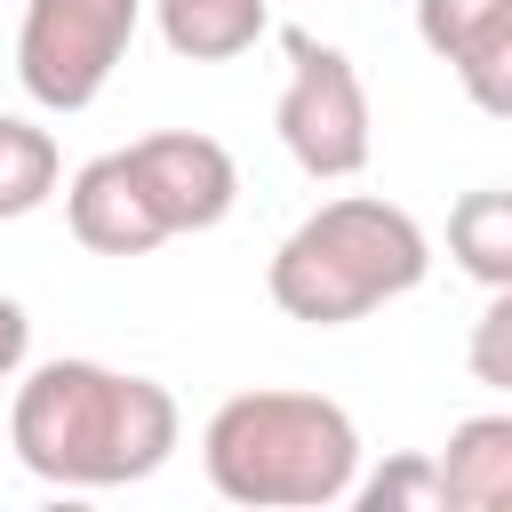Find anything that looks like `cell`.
<instances>
[{
	"mask_svg": "<svg viewBox=\"0 0 512 512\" xmlns=\"http://www.w3.org/2000/svg\"><path fill=\"white\" fill-rule=\"evenodd\" d=\"M128 160H136V176H144V192H152L168 240H176V232H216V224L232 216V200H240V168H232V152H224L216 136H200V128L136 136Z\"/></svg>",
	"mask_w": 512,
	"mask_h": 512,
	"instance_id": "obj_6",
	"label": "cell"
},
{
	"mask_svg": "<svg viewBox=\"0 0 512 512\" xmlns=\"http://www.w3.org/2000/svg\"><path fill=\"white\" fill-rule=\"evenodd\" d=\"M432 272V232L384 200V192H336L320 200L264 264V296L304 320V328H352L376 304L424 288Z\"/></svg>",
	"mask_w": 512,
	"mask_h": 512,
	"instance_id": "obj_3",
	"label": "cell"
},
{
	"mask_svg": "<svg viewBox=\"0 0 512 512\" xmlns=\"http://www.w3.org/2000/svg\"><path fill=\"white\" fill-rule=\"evenodd\" d=\"M136 24H144V0H24V24H16L24 96L40 112H88L128 64Z\"/></svg>",
	"mask_w": 512,
	"mask_h": 512,
	"instance_id": "obj_5",
	"label": "cell"
},
{
	"mask_svg": "<svg viewBox=\"0 0 512 512\" xmlns=\"http://www.w3.org/2000/svg\"><path fill=\"white\" fill-rule=\"evenodd\" d=\"M448 256H456L464 280L512 288V192L504 184H480L448 208Z\"/></svg>",
	"mask_w": 512,
	"mask_h": 512,
	"instance_id": "obj_10",
	"label": "cell"
},
{
	"mask_svg": "<svg viewBox=\"0 0 512 512\" xmlns=\"http://www.w3.org/2000/svg\"><path fill=\"white\" fill-rule=\"evenodd\" d=\"M448 512H512V408L464 416L440 448Z\"/></svg>",
	"mask_w": 512,
	"mask_h": 512,
	"instance_id": "obj_8",
	"label": "cell"
},
{
	"mask_svg": "<svg viewBox=\"0 0 512 512\" xmlns=\"http://www.w3.org/2000/svg\"><path fill=\"white\" fill-rule=\"evenodd\" d=\"M160 8V40L184 56V64H232L264 40L272 8L264 0H152Z\"/></svg>",
	"mask_w": 512,
	"mask_h": 512,
	"instance_id": "obj_9",
	"label": "cell"
},
{
	"mask_svg": "<svg viewBox=\"0 0 512 512\" xmlns=\"http://www.w3.org/2000/svg\"><path fill=\"white\" fill-rule=\"evenodd\" d=\"M8 440L16 464L48 488H128L176 456L184 408L160 376L104 360H40L16 384Z\"/></svg>",
	"mask_w": 512,
	"mask_h": 512,
	"instance_id": "obj_1",
	"label": "cell"
},
{
	"mask_svg": "<svg viewBox=\"0 0 512 512\" xmlns=\"http://www.w3.org/2000/svg\"><path fill=\"white\" fill-rule=\"evenodd\" d=\"M456 80H464V96H472L488 120H512V16L456 64Z\"/></svg>",
	"mask_w": 512,
	"mask_h": 512,
	"instance_id": "obj_15",
	"label": "cell"
},
{
	"mask_svg": "<svg viewBox=\"0 0 512 512\" xmlns=\"http://www.w3.org/2000/svg\"><path fill=\"white\" fill-rule=\"evenodd\" d=\"M280 48H288V88H280L272 128H280L288 160L312 184L360 176L368 152H376V112H368L360 64L344 48H328V40H312V32H280Z\"/></svg>",
	"mask_w": 512,
	"mask_h": 512,
	"instance_id": "obj_4",
	"label": "cell"
},
{
	"mask_svg": "<svg viewBox=\"0 0 512 512\" xmlns=\"http://www.w3.org/2000/svg\"><path fill=\"white\" fill-rule=\"evenodd\" d=\"M64 224H72V240H80L88 256H152V248L168 240V224H160V208H152L128 144L72 168V184H64Z\"/></svg>",
	"mask_w": 512,
	"mask_h": 512,
	"instance_id": "obj_7",
	"label": "cell"
},
{
	"mask_svg": "<svg viewBox=\"0 0 512 512\" xmlns=\"http://www.w3.org/2000/svg\"><path fill=\"white\" fill-rule=\"evenodd\" d=\"M504 16H512V0H416V40L456 72Z\"/></svg>",
	"mask_w": 512,
	"mask_h": 512,
	"instance_id": "obj_12",
	"label": "cell"
},
{
	"mask_svg": "<svg viewBox=\"0 0 512 512\" xmlns=\"http://www.w3.org/2000/svg\"><path fill=\"white\" fill-rule=\"evenodd\" d=\"M200 472L224 504L256 512H320L344 504L360 480V424L328 392H232L200 424Z\"/></svg>",
	"mask_w": 512,
	"mask_h": 512,
	"instance_id": "obj_2",
	"label": "cell"
},
{
	"mask_svg": "<svg viewBox=\"0 0 512 512\" xmlns=\"http://www.w3.org/2000/svg\"><path fill=\"white\" fill-rule=\"evenodd\" d=\"M56 184H64V152H56V136H48L40 120H24V112H0V224L48 208Z\"/></svg>",
	"mask_w": 512,
	"mask_h": 512,
	"instance_id": "obj_11",
	"label": "cell"
},
{
	"mask_svg": "<svg viewBox=\"0 0 512 512\" xmlns=\"http://www.w3.org/2000/svg\"><path fill=\"white\" fill-rule=\"evenodd\" d=\"M352 504H368V512H448L440 456H392L384 472L352 480Z\"/></svg>",
	"mask_w": 512,
	"mask_h": 512,
	"instance_id": "obj_13",
	"label": "cell"
},
{
	"mask_svg": "<svg viewBox=\"0 0 512 512\" xmlns=\"http://www.w3.org/2000/svg\"><path fill=\"white\" fill-rule=\"evenodd\" d=\"M24 360H32V320H24L16 296H0V384H16Z\"/></svg>",
	"mask_w": 512,
	"mask_h": 512,
	"instance_id": "obj_16",
	"label": "cell"
},
{
	"mask_svg": "<svg viewBox=\"0 0 512 512\" xmlns=\"http://www.w3.org/2000/svg\"><path fill=\"white\" fill-rule=\"evenodd\" d=\"M464 368H472V384H488V392H512V288H488V312L472 320Z\"/></svg>",
	"mask_w": 512,
	"mask_h": 512,
	"instance_id": "obj_14",
	"label": "cell"
}]
</instances>
